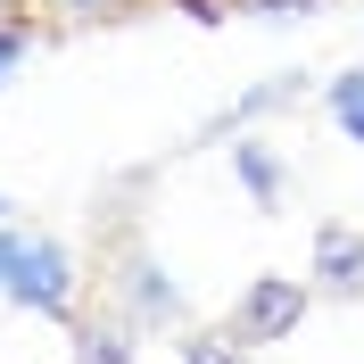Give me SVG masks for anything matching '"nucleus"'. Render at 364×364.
<instances>
[{
	"label": "nucleus",
	"mask_w": 364,
	"mask_h": 364,
	"mask_svg": "<svg viewBox=\"0 0 364 364\" xmlns=\"http://www.w3.org/2000/svg\"><path fill=\"white\" fill-rule=\"evenodd\" d=\"M0 298L42 315V323H75L91 306V273L58 232H33L17 215H0Z\"/></svg>",
	"instance_id": "obj_1"
},
{
	"label": "nucleus",
	"mask_w": 364,
	"mask_h": 364,
	"mask_svg": "<svg viewBox=\"0 0 364 364\" xmlns=\"http://www.w3.org/2000/svg\"><path fill=\"white\" fill-rule=\"evenodd\" d=\"M100 290H108V306L133 323V331H166V323L182 331V323H191V298H182V282L166 273V257L149 249L141 232H124V240L100 257Z\"/></svg>",
	"instance_id": "obj_2"
},
{
	"label": "nucleus",
	"mask_w": 364,
	"mask_h": 364,
	"mask_svg": "<svg viewBox=\"0 0 364 364\" xmlns=\"http://www.w3.org/2000/svg\"><path fill=\"white\" fill-rule=\"evenodd\" d=\"M315 315V282L306 273H249V290L232 298V340L273 348V340H298V323Z\"/></svg>",
	"instance_id": "obj_3"
},
{
	"label": "nucleus",
	"mask_w": 364,
	"mask_h": 364,
	"mask_svg": "<svg viewBox=\"0 0 364 364\" xmlns=\"http://www.w3.org/2000/svg\"><path fill=\"white\" fill-rule=\"evenodd\" d=\"M306 282H315V298H331V306H356L364 298V232L356 224H315V249H306Z\"/></svg>",
	"instance_id": "obj_4"
},
{
	"label": "nucleus",
	"mask_w": 364,
	"mask_h": 364,
	"mask_svg": "<svg viewBox=\"0 0 364 364\" xmlns=\"http://www.w3.org/2000/svg\"><path fill=\"white\" fill-rule=\"evenodd\" d=\"M133 340H141V331L116 315V306H100V315L83 306V315L67 323V356L75 364H133Z\"/></svg>",
	"instance_id": "obj_5"
},
{
	"label": "nucleus",
	"mask_w": 364,
	"mask_h": 364,
	"mask_svg": "<svg viewBox=\"0 0 364 364\" xmlns=\"http://www.w3.org/2000/svg\"><path fill=\"white\" fill-rule=\"evenodd\" d=\"M232 182L249 191V207H282V191H290V166H282V149L273 141H249V133H232Z\"/></svg>",
	"instance_id": "obj_6"
},
{
	"label": "nucleus",
	"mask_w": 364,
	"mask_h": 364,
	"mask_svg": "<svg viewBox=\"0 0 364 364\" xmlns=\"http://www.w3.org/2000/svg\"><path fill=\"white\" fill-rule=\"evenodd\" d=\"M182 364H249L257 348L249 340H232V323H182Z\"/></svg>",
	"instance_id": "obj_7"
},
{
	"label": "nucleus",
	"mask_w": 364,
	"mask_h": 364,
	"mask_svg": "<svg viewBox=\"0 0 364 364\" xmlns=\"http://www.w3.org/2000/svg\"><path fill=\"white\" fill-rule=\"evenodd\" d=\"M298 91H306V75H273V83L240 91V100H232V108H224V124H215V133H249V116H265V108H290Z\"/></svg>",
	"instance_id": "obj_8"
},
{
	"label": "nucleus",
	"mask_w": 364,
	"mask_h": 364,
	"mask_svg": "<svg viewBox=\"0 0 364 364\" xmlns=\"http://www.w3.org/2000/svg\"><path fill=\"white\" fill-rule=\"evenodd\" d=\"M323 108H331V124H340V133H348V141L364 149V67L331 75V91H323Z\"/></svg>",
	"instance_id": "obj_9"
},
{
	"label": "nucleus",
	"mask_w": 364,
	"mask_h": 364,
	"mask_svg": "<svg viewBox=\"0 0 364 364\" xmlns=\"http://www.w3.org/2000/svg\"><path fill=\"white\" fill-rule=\"evenodd\" d=\"M25 58H33V17H0V91L17 83Z\"/></svg>",
	"instance_id": "obj_10"
},
{
	"label": "nucleus",
	"mask_w": 364,
	"mask_h": 364,
	"mask_svg": "<svg viewBox=\"0 0 364 364\" xmlns=\"http://www.w3.org/2000/svg\"><path fill=\"white\" fill-rule=\"evenodd\" d=\"M50 9H58L67 25H100V17H124L133 0H50Z\"/></svg>",
	"instance_id": "obj_11"
},
{
	"label": "nucleus",
	"mask_w": 364,
	"mask_h": 364,
	"mask_svg": "<svg viewBox=\"0 0 364 364\" xmlns=\"http://www.w3.org/2000/svg\"><path fill=\"white\" fill-rule=\"evenodd\" d=\"M249 9H265V17H306V9H331V0H249Z\"/></svg>",
	"instance_id": "obj_12"
},
{
	"label": "nucleus",
	"mask_w": 364,
	"mask_h": 364,
	"mask_svg": "<svg viewBox=\"0 0 364 364\" xmlns=\"http://www.w3.org/2000/svg\"><path fill=\"white\" fill-rule=\"evenodd\" d=\"M0 17H25V0H0Z\"/></svg>",
	"instance_id": "obj_13"
}]
</instances>
